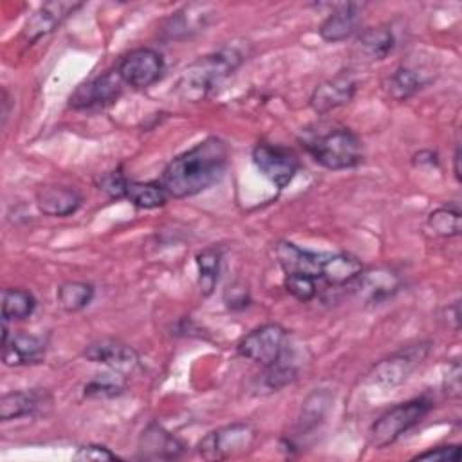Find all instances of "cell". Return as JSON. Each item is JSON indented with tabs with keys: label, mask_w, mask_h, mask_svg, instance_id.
<instances>
[{
	"label": "cell",
	"mask_w": 462,
	"mask_h": 462,
	"mask_svg": "<svg viewBox=\"0 0 462 462\" xmlns=\"http://www.w3.org/2000/svg\"><path fill=\"white\" fill-rule=\"evenodd\" d=\"M123 90V81L117 72H105L81 85L69 97V105L76 110L103 106L112 103Z\"/></svg>",
	"instance_id": "cell-10"
},
{
	"label": "cell",
	"mask_w": 462,
	"mask_h": 462,
	"mask_svg": "<svg viewBox=\"0 0 462 462\" xmlns=\"http://www.w3.org/2000/svg\"><path fill=\"white\" fill-rule=\"evenodd\" d=\"M40 406L42 395L38 392H7L0 397V420L34 415Z\"/></svg>",
	"instance_id": "cell-23"
},
{
	"label": "cell",
	"mask_w": 462,
	"mask_h": 462,
	"mask_svg": "<svg viewBox=\"0 0 462 462\" xmlns=\"http://www.w3.org/2000/svg\"><path fill=\"white\" fill-rule=\"evenodd\" d=\"M422 87L419 72L408 67H397L384 81V90L393 101H406Z\"/></svg>",
	"instance_id": "cell-25"
},
{
	"label": "cell",
	"mask_w": 462,
	"mask_h": 462,
	"mask_svg": "<svg viewBox=\"0 0 462 462\" xmlns=\"http://www.w3.org/2000/svg\"><path fill=\"white\" fill-rule=\"evenodd\" d=\"M263 368L265 372L262 374V384L267 392H278L280 388L292 383L296 377V370L289 365H280V359Z\"/></svg>",
	"instance_id": "cell-32"
},
{
	"label": "cell",
	"mask_w": 462,
	"mask_h": 462,
	"mask_svg": "<svg viewBox=\"0 0 462 462\" xmlns=\"http://www.w3.org/2000/svg\"><path fill=\"white\" fill-rule=\"evenodd\" d=\"M328 393L325 392H314L307 397L303 408H301V415H300V430L307 431V430H314L325 417L327 408H328Z\"/></svg>",
	"instance_id": "cell-31"
},
{
	"label": "cell",
	"mask_w": 462,
	"mask_h": 462,
	"mask_svg": "<svg viewBox=\"0 0 462 462\" xmlns=\"http://www.w3.org/2000/svg\"><path fill=\"white\" fill-rule=\"evenodd\" d=\"M83 4L81 2H45L42 4L27 20L22 38L25 43H32L42 36L56 31L72 13H76Z\"/></svg>",
	"instance_id": "cell-11"
},
{
	"label": "cell",
	"mask_w": 462,
	"mask_h": 462,
	"mask_svg": "<svg viewBox=\"0 0 462 462\" xmlns=\"http://www.w3.org/2000/svg\"><path fill=\"white\" fill-rule=\"evenodd\" d=\"M393 45H395L393 32L388 27L379 25V27L366 29L359 34L356 42V52L359 60L379 61V60H384L393 51Z\"/></svg>",
	"instance_id": "cell-22"
},
{
	"label": "cell",
	"mask_w": 462,
	"mask_h": 462,
	"mask_svg": "<svg viewBox=\"0 0 462 462\" xmlns=\"http://www.w3.org/2000/svg\"><path fill=\"white\" fill-rule=\"evenodd\" d=\"M34 202L47 217H69L81 206V195L69 186L45 184L36 189Z\"/></svg>",
	"instance_id": "cell-16"
},
{
	"label": "cell",
	"mask_w": 462,
	"mask_h": 462,
	"mask_svg": "<svg viewBox=\"0 0 462 462\" xmlns=\"http://www.w3.org/2000/svg\"><path fill=\"white\" fill-rule=\"evenodd\" d=\"M45 339L32 334H13L2 341V361L7 366L38 363L45 354Z\"/></svg>",
	"instance_id": "cell-18"
},
{
	"label": "cell",
	"mask_w": 462,
	"mask_h": 462,
	"mask_svg": "<svg viewBox=\"0 0 462 462\" xmlns=\"http://www.w3.org/2000/svg\"><path fill=\"white\" fill-rule=\"evenodd\" d=\"M285 291L298 301H309L316 296V280L303 274H285Z\"/></svg>",
	"instance_id": "cell-33"
},
{
	"label": "cell",
	"mask_w": 462,
	"mask_h": 462,
	"mask_svg": "<svg viewBox=\"0 0 462 462\" xmlns=\"http://www.w3.org/2000/svg\"><path fill=\"white\" fill-rule=\"evenodd\" d=\"M428 227L444 238L460 235V208L457 202L433 209L428 217Z\"/></svg>",
	"instance_id": "cell-29"
},
{
	"label": "cell",
	"mask_w": 462,
	"mask_h": 462,
	"mask_svg": "<svg viewBox=\"0 0 462 462\" xmlns=\"http://www.w3.org/2000/svg\"><path fill=\"white\" fill-rule=\"evenodd\" d=\"M460 374H462V368H460V363L458 359H453L449 365H448V374L444 377V392L449 399H458L460 397V392H462V384H460Z\"/></svg>",
	"instance_id": "cell-37"
},
{
	"label": "cell",
	"mask_w": 462,
	"mask_h": 462,
	"mask_svg": "<svg viewBox=\"0 0 462 462\" xmlns=\"http://www.w3.org/2000/svg\"><path fill=\"white\" fill-rule=\"evenodd\" d=\"M458 162H460V148L457 146L455 148V155H453V173H455V179L460 180V168H458Z\"/></svg>",
	"instance_id": "cell-39"
},
{
	"label": "cell",
	"mask_w": 462,
	"mask_h": 462,
	"mask_svg": "<svg viewBox=\"0 0 462 462\" xmlns=\"http://www.w3.org/2000/svg\"><path fill=\"white\" fill-rule=\"evenodd\" d=\"M287 330L278 323H265L245 334L238 345L236 352L262 366H269L282 359L283 343H285Z\"/></svg>",
	"instance_id": "cell-7"
},
{
	"label": "cell",
	"mask_w": 462,
	"mask_h": 462,
	"mask_svg": "<svg viewBox=\"0 0 462 462\" xmlns=\"http://www.w3.org/2000/svg\"><path fill=\"white\" fill-rule=\"evenodd\" d=\"M197 271H199V289L202 296H209L218 282L222 253L218 247H206L195 256Z\"/></svg>",
	"instance_id": "cell-24"
},
{
	"label": "cell",
	"mask_w": 462,
	"mask_h": 462,
	"mask_svg": "<svg viewBox=\"0 0 462 462\" xmlns=\"http://www.w3.org/2000/svg\"><path fill=\"white\" fill-rule=\"evenodd\" d=\"M227 166V146L218 137H206L171 159L161 177L164 191L173 199L193 197L220 180Z\"/></svg>",
	"instance_id": "cell-1"
},
{
	"label": "cell",
	"mask_w": 462,
	"mask_h": 462,
	"mask_svg": "<svg viewBox=\"0 0 462 462\" xmlns=\"http://www.w3.org/2000/svg\"><path fill=\"white\" fill-rule=\"evenodd\" d=\"M242 51L231 45L200 56L180 74L177 81L179 97L191 103L206 99L220 81H224L242 65Z\"/></svg>",
	"instance_id": "cell-2"
},
{
	"label": "cell",
	"mask_w": 462,
	"mask_h": 462,
	"mask_svg": "<svg viewBox=\"0 0 462 462\" xmlns=\"http://www.w3.org/2000/svg\"><path fill=\"white\" fill-rule=\"evenodd\" d=\"M361 22L357 4H341L337 5L319 25V36L325 42H343L350 38Z\"/></svg>",
	"instance_id": "cell-20"
},
{
	"label": "cell",
	"mask_w": 462,
	"mask_h": 462,
	"mask_svg": "<svg viewBox=\"0 0 462 462\" xmlns=\"http://www.w3.org/2000/svg\"><path fill=\"white\" fill-rule=\"evenodd\" d=\"M428 350H430V343H417L393 352L390 357L381 359L366 374V383L381 388L399 386L424 361Z\"/></svg>",
	"instance_id": "cell-5"
},
{
	"label": "cell",
	"mask_w": 462,
	"mask_h": 462,
	"mask_svg": "<svg viewBox=\"0 0 462 462\" xmlns=\"http://www.w3.org/2000/svg\"><path fill=\"white\" fill-rule=\"evenodd\" d=\"M430 410L431 402L424 397L395 404L372 424L368 435L370 446L375 449H383L393 444L402 433L417 426L428 415Z\"/></svg>",
	"instance_id": "cell-4"
},
{
	"label": "cell",
	"mask_w": 462,
	"mask_h": 462,
	"mask_svg": "<svg viewBox=\"0 0 462 462\" xmlns=\"http://www.w3.org/2000/svg\"><path fill=\"white\" fill-rule=\"evenodd\" d=\"M128 179L121 173V170H114L108 173H103L97 179V188L106 193L110 199H125Z\"/></svg>",
	"instance_id": "cell-34"
},
{
	"label": "cell",
	"mask_w": 462,
	"mask_h": 462,
	"mask_svg": "<svg viewBox=\"0 0 462 462\" xmlns=\"http://www.w3.org/2000/svg\"><path fill=\"white\" fill-rule=\"evenodd\" d=\"M307 153L323 168L348 170L363 161L361 139L345 126H323L305 130L300 137Z\"/></svg>",
	"instance_id": "cell-3"
},
{
	"label": "cell",
	"mask_w": 462,
	"mask_h": 462,
	"mask_svg": "<svg viewBox=\"0 0 462 462\" xmlns=\"http://www.w3.org/2000/svg\"><path fill=\"white\" fill-rule=\"evenodd\" d=\"M36 300L25 289H4L2 292V319H25L34 312Z\"/></svg>",
	"instance_id": "cell-27"
},
{
	"label": "cell",
	"mask_w": 462,
	"mask_h": 462,
	"mask_svg": "<svg viewBox=\"0 0 462 462\" xmlns=\"http://www.w3.org/2000/svg\"><path fill=\"white\" fill-rule=\"evenodd\" d=\"M274 256L285 274H303L314 280L321 278L325 253H314L289 240H280L274 245Z\"/></svg>",
	"instance_id": "cell-13"
},
{
	"label": "cell",
	"mask_w": 462,
	"mask_h": 462,
	"mask_svg": "<svg viewBox=\"0 0 462 462\" xmlns=\"http://www.w3.org/2000/svg\"><path fill=\"white\" fill-rule=\"evenodd\" d=\"M125 374L121 372H106V374H97L94 379H90L85 388L83 395L85 397H116L125 392Z\"/></svg>",
	"instance_id": "cell-30"
},
{
	"label": "cell",
	"mask_w": 462,
	"mask_h": 462,
	"mask_svg": "<svg viewBox=\"0 0 462 462\" xmlns=\"http://www.w3.org/2000/svg\"><path fill=\"white\" fill-rule=\"evenodd\" d=\"M74 460H92V462H103V460H119V457L110 451L105 446L99 444H87V446H79L76 449V453L72 455Z\"/></svg>",
	"instance_id": "cell-35"
},
{
	"label": "cell",
	"mask_w": 462,
	"mask_h": 462,
	"mask_svg": "<svg viewBox=\"0 0 462 462\" xmlns=\"http://www.w3.org/2000/svg\"><path fill=\"white\" fill-rule=\"evenodd\" d=\"M256 439V431L245 422H235L209 431L199 442V455L206 460H224L247 453Z\"/></svg>",
	"instance_id": "cell-6"
},
{
	"label": "cell",
	"mask_w": 462,
	"mask_h": 462,
	"mask_svg": "<svg viewBox=\"0 0 462 462\" xmlns=\"http://www.w3.org/2000/svg\"><path fill=\"white\" fill-rule=\"evenodd\" d=\"M116 72L123 83L134 88H146L162 76L164 60L155 49L139 47L121 58Z\"/></svg>",
	"instance_id": "cell-8"
},
{
	"label": "cell",
	"mask_w": 462,
	"mask_h": 462,
	"mask_svg": "<svg viewBox=\"0 0 462 462\" xmlns=\"http://www.w3.org/2000/svg\"><path fill=\"white\" fill-rule=\"evenodd\" d=\"M226 303L229 309L236 310V309H245L249 305V292L247 289L244 287H238V285H233L226 291V296H224Z\"/></svg>",
	"instance_id": "cell-38"
},
{
	"label": "cell",
	"mask_w": 462,
	"mask_h": 462,
	"mask_svg": "<svg viewBox=\"0 0 462 462\" xmlns=\"http://www.w3.org/2000/svg\"><path fill=\"white\" fill-rule=\"evenodd\" d=\"M356 88H357L356 79L350 74L341 72V74L319 83L314 88V92L310 94L309 103L314 112L327 114L337 106L350 103L356 94Z\"/></svg>",
	"instance_id": "cell-14"
},
{
	"label": "cell",
	"mask_w": 462,
	"mask_h": 462,
	"mask_svg": "<svg viewBox=\"0 0 462 462\" xmlns=\"http://www.w3.org/2000/svg\"><path fill=\"white\" fill-rule=\"evenodd\" d=\"M363 273V263L357 256L350 253H334L325 254L321 278L334 287L352 283Z\"/></svg>",
	"instance_id": "cell-21"
},
{
	"label": "cell",
	"mask_w": 462,
	"mask_h": 462,
	"mask_svg": "<svg viewBox=\"0 0 462 462\" xmlns=\"http://www.w3.org/2000/svg\"><path fill=\"white\" fill-rule=\"evenodd\" d=\"M166 191L161 182H137L128 180L125 199H128L134 206L141 209H155L164 206Z\"/></svg>",
	"instance_id": "cell-26"
},
{
	"label": "cell",
	"mask_w": 462,
	"mask_h": 462,
	"mask_svg": "<svg viewBox=\"0 0 462 462\" xmlns=\"http://www.w3.org/2000/svg\"><path fill=\"white\" fill-rule=\"evenodd\" d=\"M354 282H357L356 291H357L359 298L368 303H379V301L386 300L401 285L399 276L393 271L384 269V267L363 271Z\"/></svg>",
	"instance_id": "cell-17"
},
{
	"label": "cell",
	"mask_w": 462,
	"mask_h": 462,
	"mask_svg": "<svg viewBox=\"0 0 462 462\" xmlns=\"http://www.w3.org/2000/svg\"><path fill=\"white\" fill-rule=\"evenodd\" d=\"M58 305L67 312L83 310L94 298V287L87 282H65L56 292Z\"/></svg>",
	"instance_id": "cell-28"
},
{
	"label": "cell",
	"mask_w": 462,
	"mask_h": 462,
	"mask_svg": "<svg viewBox=\"0 0 462 462\" xmlns=\"http://www.w3.org/2000/svg\"><path fill=\"white\" fill-rule=\"evenodd\" d=\"M253 162L258 171L267 177L278 189H283L298 171V157L285 146L260 143L253 148Z\"/></svg>",
	"instance_id": "cell-9"
},
{
	"label": "cell",
	"mask_w": 462,
	"mask_h": 462,
	"mask_svg": "<svg viewBox=\"0 0 462 462\" xmlns=\"http://www.w3.org/2000/svg\"><path fill=\"white\" fill-rule=\"evenodd\" d=\"M209 7L202 4L186 5L177 11L162 27V36L166 40H184L199 31H204L209 20Z\"/></svg>",
	"instance_id": "cell-19"
},
{
	"label": "cell",
	"mask_w": 462,
	"mask_h": 462,
	"mask_svg": "<svg viewBox=\"0 0 462 462\" xmlns=\"http://www.w3.org/2000/svg\"><path fill=\"white\" fill-rule=\"evenodd\" d=\"M137 451L144 460H171L182 455L184 444L159 422H150L139 437Z\"/></svg>",
	"instance_id": "cell-15"
},
{
	"label": "cell",
	"mask_w": 462,
	"mask_h": 462,
	"mask_svg": "<svg viewBox=\"0 0 462 462\" xmlns=\"http://www.w3.org/2000/svg\"><path fill=\"white\" fill-rule=\"evenodd\" d=\"M460 457V449L457 444L437 446L424 453H419L413 460H433V462H455Z\"/></svg>",
	"instance_id": "cell-36"
},
{
	"label": "cell",
	"mask_w": 462,
	"mask_h": 462,
	"mask_svg": "<svg viewBox=\"0 0 462 462\" xmlns=\"http://www.w3.org/2000/svg\"><path fill=\"white\" fill-rule=\"evenodd\" d=\"M83 354L88 361L105 365L110 370H116L121 374L132 372L139 365L137 352L130 345L114 337H101L92 341Z\"/></svg>",
	"instance_id": "cell-12"
}]
</instances>
